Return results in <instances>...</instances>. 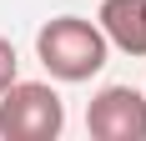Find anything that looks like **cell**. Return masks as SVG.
<instances>
[{"mask_svg":"<svg viewBox=\"0 0 146 141\" xmlns=\"http://www.w3.org/2000/svg\"><path fill=\"white\" fill-rule=\"evenodd\" d=\"M106 51H111L106 30L81 15H60L50 25H40V35H35V56L56 81H91L106 66Z\"/></svg>","mask_w":146,"mask_h":141,"instance_id":"cell-1","label":"cell"},{"mask_svg":"<svg viewBox=\"0 0 146 141\" xmlns=\"http://www.w3.org/2000/svg\"><path fill=\"white\" fill-rule=\"evenodd\" d=\"M66 126V106L50 86L40 81H15L0 91V136L5 141H56Z\"/></svg>","mask_w":146,"mask_h":141,"instance_id":"cell-2","label":"cell"},{"mask_svg":"<svg viewBox=\"0 0 146 141\" xmlns=\"http://www.w3.org/2000/svg\"><path fill=\"white\" fill-rule=\"evenodd\" d=\"M86 131L96 141H146V96L136 86H106L86 111Z\"/></svg>","mask_w":146,"mask_h":141,"instance_id":"cell-3","label":"cell"},{"mask_svg":"<svg viewBox=\"0 0 146 141\" xmlns=\"http://www.w3.org/2000/svg\"><path fill=\"white\" fill-rule=\"evenodd\" d=\"M101 30L116 51L146 56V0H106L101 5Z\"/></svg>","mask_w":146,"mask_h":141,"instance_id":"cell-4","label":"cell"},{"mask_svg":"<svg viewBox=\"0 0 146 141\" xmlns=\"http://www.w3.org/2000/svg\"><path fill=\"white\" fill-rule=\"evenodd\" d=\"M15 66H20V61H15V45L0 35V91H10V86H15Z\"/></svg>","mask_w":146,"mask_h":141,"instance_id":"cell-5","label":"cell"}]
</instances>
